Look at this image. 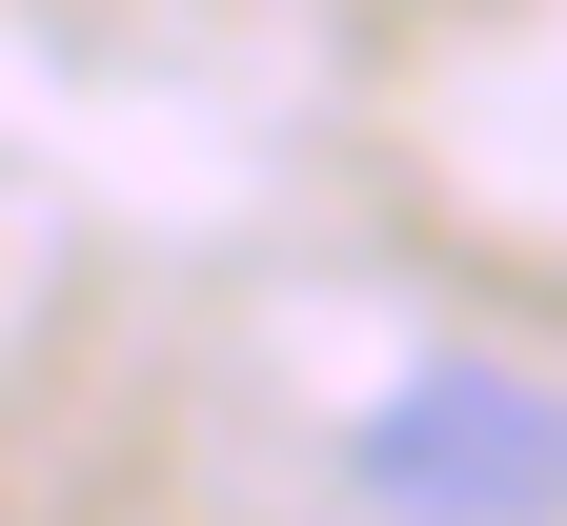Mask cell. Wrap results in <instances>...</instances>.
I'll return each instance as SVG.
<instances>
[{
    "mask_svg": "<svg viewBox=\"0 0 567 526\" xmlns=\"http://www.w3.org/2000/svg\"><path fill=\"white\" fill-rule=\"evenodd\" d=\"M385 526H567V385L507 344H425L405 385L344 425Z\"/></svg>",
    "mask_w": 567,
    "mask_h": 526,
    "instance_id": "1",
    "label": "cell"
}]
</instances>
